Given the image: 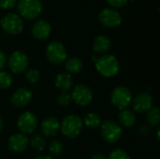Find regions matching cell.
<instances>
[{"label": "cell", "mask_w": 160, "mask_h": 159, "mask_svg": "<svg viewBox=\"0 0 160 159\" xmlns=\"http://www.w3.org/2000/svg\"><path fill=\"white\" fill-rule=\"evenodd\" d=\"M96 68L102 76L106 78H112L115 76L120 68L118 60L110 54L103 55L96 61Z\"/></svg>", "instance_id": "cell-1"}, {"label": "cell", "mask_w": 160, "mask_h": 159, "mask_svg": "<svg viewBox=\"0 0 160 159\" xmlns=\"http://www.w3.org/2000/svg\"><path fill=\"white\" fill-rule=\"evenodd\" d=\"M16 5L20 15L27 20L36 19L42 10V5L39 0H18Z\"/></svg>", "instance_id": "cell-2"}, {"label": "cell", "mask_w": 160, "mask_h": 159, "mask_svg": "<svg viewBox=\"0 0 160 159\" xmlns=\"http://www.w3.org/2000/svg\"><path fill=\"white\" fill-rule=\"evenodd\" d=\"M82 129V121L80 117L77 115H68L64 118L62 125H61V130L64 136H66L68 139H74L77 138Z\"/></svg>", "instance_id": "cell-3"}, {"label": "cell", "mask_w": 160, "mask_h": 159, "mask_svg": "<svg viewBox=\"0 0 160 159\" xmlns=\"http://www.w3.org/2000/svg\"><path fill=\"white\" fill-rule=\"evenodd\" d=\"M2 29L9 35H18L23 29L22 18L15 13H8L0 20Z\"/></svg>", "instance_id": "cell-4"}, {"label": "cell", "mask_w": 160, "mask_h": 159, "mask_svg": "<svg viewBox=\"0 0 160 159\" xmlns=\"http://www.w3.org/2000/svg\"><path fill=\"white\" fill-rule=\"evenodd\" d=\"M111 99L114 107L123 111L126 110L131 103L132 95L128 88L125 86H118L113 89Z\"/></svg>", "instance_id": "cell-5"}, {"label": "cell", "mask_w": 160, "mask_h": 159, "mask_svg": "<svg viewBox=\"0 0 160 159\" xmlns=\"http://www.w3.org/2000/svg\"><path fill=\"white\" fill-rule=\"evenodd\" d=\"M46 56L52 64L59 65L67 59L68 53L65 46L61 42L52 41L46 49Z\"/></svg>", "instance_id": "cell-6"}, {"label": "cell", "mask_w": 160, "mask_h": 159, "mask_svg": "<svg viewBox=\"0 0 160 159\" xmlns=\"http://www.w3.org/2000/svg\"><path fill=\"white\" fill-rule=\"evenodd\" d=\"M122 135L121 127L113 121H105L101 125V136L108 143L116 142Z\"/></svg>", "instance_id": "cell-7"}, {"label": "cell", "mask_w": 160, "mask_h": 159, "mask_svg": "<svg viewBox=\"0 0 160 159\" xmlns=\"http://www.w3.org/2000/svg\"><path fill=\"white\" fill-rule=\"evenodd\" d=\"M8 65L12 72L22 73L28 67V57L23 52L16 51L8 57Z\"/></svg>", "instance_id": "cell-8"}, {"label": "cell", "mask_w": 160, "mask_h": 159, "mask_svg": "<svg viewBox=\"0 0 160 159\" xmlns=\"http://www.w3.org/2000/svg\"><path fill=\"white\" fill-rule=\"evenodd\" d=\"M70 97H71V99H73L78 105L82 107L89 105L91 101L93 100V93L91 89L84 84L77 85L74 88L72 95Z\"/></svg>", "instance_id": "cell-9"}, {"label": "cell", "mask_w": 160, "mask_h": 159, "mask_svg": "<svg viewBox=\"0 0 160 159\" xmlns=\"http://www.w3.org/2000/svg\"><path fill=\"white\" fill-rule=\"evenodd\" d=\"M98 21L106 27H116L121 24L122 18L118 11L112 8H104L98 14Z\"/></svg>", "instance_id": "cell-10"}, {"label": "cell", "mask_w": 160, "mask_h": 159, "mask_svg": "<svg viewBox=\"0 0 160 159\" xmlns=\"http://www.w3.org/2000/svg\"><path fill=\"white\" fill-rule=\"evenodd\" d=\"M17 125L23 134H31L38 127V119L34 113L25 112L19 117Z\"/></svg>", "instance_id": "cell-11"}, {"label": "cell", "mask_w": 160, "mask_h": 159, "mask_svg": "<svg viewBox=\"0 0 160 159\" xmlns=\"http://www.w3.org/2000/svg\"><path fill=\"white\" fill-rule=\"evenodd\" d=\"M153 106V97L149 93L143 92L137 95L133 99V109L136 112H147Z\"/></svg>", "instance_id": "cell-12"}, {"label": "cell", "mask_w": 160, "mask_h": 159, "mask_svg": "<svg viewBox=\"0 0 160 159\" xmlns=\"http://www.w3.org/2000/svg\"><path fill=\"white\" fill-rule=\"evenodd\" d=\"M29 144V140L24 134H14L12 135L8 142V147L10 151L14 153L23 152Z\"/></svg>", "instance_id": "cell-13"}, {"label": "cell", "mask_w": 160, "mask_h": 159, "mask_svg": "<svg viewBox=\"0 0 160 159\" xmlns=\"http://www.w3.org/2000/svg\"><path fill=\"white\" fill-rule=\"evenodd\" d=\"M51 30L52 27L48 22L45 20H38L33 24L31 32L35 38L38 40H44L50 36Z\"/></svg>", "instance_id": "cell-14"}, {"label": "cell", "mask_w": 160, "mask_h": 159, "mask_svg": "<svg viewBox=\"0 0 160 159\" xmlns=\"http://www.w3.org/2000/svg\"><path fill=\"white\" fill-rule=\"evenodd\" d=\"M32 98V93L27 88H20L15 91L11 97V102L18 108L25 107Z\"/></svg>", "instance_id": "cell-15"}, {"label": "cell", "mask_w": 160, "mask_h": 159, "mask_svg": "<svg viewBox=\"0 0 160 159\" xmlns=\"http://www.w3.org/2000/svg\"><path fill=\"white\" fill-rule=\"evenodd\" d=\"M60 129V124L57 118L49 117L41 124V132L46 137H53Z\"/></svg>", "instance_id": "cell-16"}, {"label": "cell", "mask_w": 160, "mask_h": 159, "mask_svg": "<svg viewBox=\"0 0 160 159\" xmlns=\"http://www.w3.org/2000/svg\"><path fill=\"white\" fill-rule=\"evenodd\" d=\"M54 83H55L56 87L58 89H60L62 92H67L72 86L73 81H72V78L69 74L62 72V73H59L55 77Z\"/></svg>", "instance_id": "cell-17"}, {"label": "cell", "mask_w": 160, "mask_h": 159, "mask_svg": "<svg viewBox=\"0 0 160 159\" xmlns=\"http://www.w3.org/2000/svg\"><path fill=\"white\" fill-rule=\"evenodd\" d=\"M111 47V41L106 36H98L93 43V49L98 53H105Z\"/></svg>", "instance_id": "cell-18"}, {"label": "cell", "mask_w": 160, "mask_h": 159, "mask_svg": "<svg viewBox=\"0 0 160 159\" xmlns=\"http://www.w3.org/2000/svg\"><path fill=\"white\" fill-rule=\"evenodd\" d=\"M119 121L126 127H131L136 124V115L129 110H123L119 113Z\"/></svg>", "instance_id": "cell-19"}, {"label": "cell", "mask_w": 160, "mask_h": 159, "mask_svg": "<svg viewBox=\"0 0 160 159\" xmlns=\"http://www.w3.org/2000/svg\"><path fill=\"white\" fill-rule=\"evenodd\" d=\"M82 67H83V64H82V60L77 58V57L69 58L66 62V65H65L66 69L68 72H71V73H78V72H80L82 69Z\"/></svg>", "instance_id": "cell-20"}, {"label": "cell", "mask_w": 160, "mask_h": 159, "mask_svg": "<svg viewBox=\"0 0 160 159\" xmlns=\"http://www.w3.org/2000/svg\"><path fill=\"white\" fill-rule=\"evenodd\" d=\"M84 124L90 128H98L101 125V117L97 113L90 112L84 117Z\"/></svg>", "instance_id": "cell-21"}, {"label": "cell", "mask_w": 160, "mask_h": 159, "mask_svg": "<svg viewBox=\"0 0 160 159\" xmlns=\"http://www.w3.org/2000/svg\"><path fill=\"white\" fill-rule=\"evenodd\" d=\"M146 119L149 125L152 127H157L160 123V111L158 107L151 108L147 112Z\"/></svg>", "instance_id": "cell-22"}, {"label": "cell", "mask_w": 160, "mask_h": 159, "mask_svg": "<svg viewBox=\"0 0 160 159\" xmlns=\"http://www.w3.org/2000/svg\"><path fill=\"white\" fill-rule=\"evenodd\" d=\"M29 144L31 145V147L33 149H35L36 151H38V152H41L46 148V142H45L44 138L41 137L40 135H34L30 139Z\"/></svg>", "instance_id": "cell-23"}, {"label": "cell", "mask_w": 160, "mask_h": 159, "mask_svg": "<svg viewBox=\"0 0 160 159\" xmlns=\"http://www.w3.org/2000/svg\"><path fill=\"white\" fill-rule=\"evenodd\" d=\"M12 84V77L6 71H0V89H7Z\"/></svg>", "instance_id": "cell-24"}, {"label": "cell", "mask_w": 160, "mask_h": 159, "mask_svg": "<svg viewBox=\"0 0 160 159\" xmlns=\"http://www.w3.org/2000/svg\"><path fill=\"white\" fill-rule=\"evenodd\" d=\"M49 151L53 156H59L63 151V145H62L61 142H59L57 140L52 141L49 145Z\"/></svg>", "instance_id": "cell-25"}, {"label": "cell", "mask_w": 160, "mask_h": 159, "mask_svg": "<svg viewBox=\"0 0 160 159\" xmlns=\"http://www.w3.org/2000/svg\"><path fill=\"white\" fill-rule=\"evenodd\" d=\"M39 77H40L39 76V72L37 69L31 68V69H28L25 72V79L29 82H31V83H35V82H38Z\"/></svg>", "instance_id": "cell-26"}, {"label": "cell", "mask_w": 160, "mask_h": 159, "mask_svg": "<svg viewBox=\"0 0 160 159\" xmlns=\"http://www.w3.org/2000/svg\"><path fill=\"white\" fill-rule=\"evenodd\" d=\"M71 97L70 95H68L67 92H62L58 97H57V103L60 105V106H63V107H67L70 104L71 102Z\"/></svg>", "instance_id": "cell-27"}, {"label": "cell", "mask_w": 160, "mask_h": 159, "mask_svg": "<svg viewBox=\"0 0 160 159\" xmlns=\"http://www.w3.org/2000/svg\"><path fill=\"white\" fill-rule=\"evenodd\" d=\"M109 159H129V157H128V155L124 150L115 149L111 153Z\"/></svg>", "instance_id": "cell-28"}, {"label": "cell", "mask_w": 160, "mask_h": 159, "mask_svg": "<svg viewBox=\"0 0 160 159\" xmlns=\"http://www.w3.org/2000/svg\"><path fill=\"white\" fill-rule=\"evenodd\" d=\"M17 4V0H0V8L10 9L13 8Z\"/></svg>", "instance_id": "cell-29"}, {"label": "cell", "mask_w": 160, "mask_h": 159, "mask_svg": "<svg viewBox=\"0 0 160 159\" xmlns=\"http://www.w3.org/2000/svg\"><path fill=\"white\" fill-rule=\"evenodd\" d=\"M112 7L119 8V7H123L128 0H106Z\"/></svg>", "instance_id": "cell-30"}, {"label": "cell", "mask_w": 160, "mask_h": 159, "mask_svg": "<svg viewBox=\"0 0 160 159\" xmlns=\"http://www.w3.org/2000/svg\"><path fill=\"white\" fill-rule=\"evenodd\" d=\"M6 63H7L6 55H5V53L2 51H0V70L6 66Z\"/></svg>", "instance_id": "cell-31"}, {"label": "cell", "mask_w": 160, "mask_h": 159, "mask_svg": "<svg viewBox=\"0 0 160 159\" xmlns=\"http://www.w3.org/2000/svg\"><path fill=\"white\" fill-rule=\"evenodd\" d=\"M91 159H106V157L102 154H96L92 157Z\"/></svg>", "instance_id": "cell-32"}, {"label": "cell", "mask_w": 160, "mask_h": 159, "mask_svg": "<svg viewBox=\"0 0 160 159\" xmlns=\"http://www.w3.org/2000/svg\"><path fill=\"white\" fill-rule=\"evenodd\" d=\"M35 159H53L51 157H48V156H40V157H38Z\"/></svg>", "instance_id": "cell-33"}, {"label": "cell", "mask_w": 160, "mask_h": 159, "mask_svg": "<svg viewBox=\"0 0 160 159\" xmlns=\"http://www.w3.org/2000/svg\"><path fill=\"white\" fill-rule=\"evenodd\" d=\"M2 128H3V121H2V119L0 118V131H1Z\"/></svg>", "instance_id": "cell-34"}, {"label": "cell", "mask_w": 160, "mask_h": 159, "mask_svg": "<svg viewBox=\"0 0 160 159\" xmlns=\"http://www.w3.org/2000/svg\"><path fill=\"white\" fill-rule=\"evenodd\" d=\"M130 1H133V0H130Z\"/></svg>", "instance_id": "cell-35"}]
</instances>
